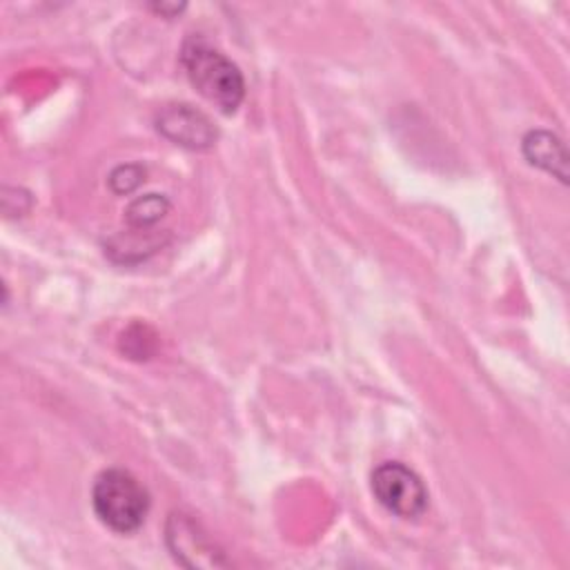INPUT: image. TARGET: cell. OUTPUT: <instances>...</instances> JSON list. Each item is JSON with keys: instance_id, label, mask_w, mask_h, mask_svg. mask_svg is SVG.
Here are the masks:
<instances>
[{"instance_id": "9c48e42d", "label": "cell", "mask_w": 570, "mask_h": 570, "mask_svg": "<svg viewBox=\"0 0 570 570\" xmlns=\"http://www.w3.org/2000/svg\"><path fill=\"white\" fill-rule=\"evenodd\" d=\"M151 9L156 11V13H163V16H167V18H171L174 13H178V11H183L185 9V4H151Z\"/></svg>"}, {"instance_id": "5b68a950", "label": "cell", "mask_w": 570, "mask_h": 570, "mask_svg": "<svg viewBox=\"0 0 570 570\" xmlns=\"http://www.w3.org/2000/svg\"><path fill=\"white\" fill-rule=\"evenodd\" d=\"M523 156L530 165L557 176L561 183H566L568 178V151L566 145L559 136L543 131V129H534L530 134H525L523 142H521Z\"/></svg>"}, {"instance_id": "52a82bcc", "label": "cell", "mask_w": 570, "mask_h": 570, "mask_svg": "<svg viewBox=\"0 0 570 570\" xmlns=\"http://www.w3.org/2000/svg\"><path fill=\"white\" fill-rule=\"evenodd\" d=\"M167 209H169V200L165 196L147 194L129 203V207L125 209V220L129 223L131 229L142 232L156 225L167 214Z\"/></svg>"}, {"instance_id": "8992f818", "label": "cell", "mask_w": 570, "mask_h": 570, "mask_svg": "<svg viewBox=\"0 0 570 570\" xmlns=\"http://www.w3.org/2000/svg\"><path fill=\"white\" fill-rule=\"evenodd\" d=\"M167 541L178 561H183L185 554H191V566H218L205 534H200L196 530V523L185 519L183 514H171L167 525Z\"/></svg>"}, {"instance_id": "ba28073f", "label": "cell", "mask_w": 570, "mask_h": 570, "mask_svg": "<svg viewBox=\"0 0 570 570\" xmlns=\"http://www.w3.org/2000/svg\"><path fill=\"white\" fill-rule=\"evenodd\" d=\"M145 180V167L120 165L109 174V187L114 194H129Z\"/></svg>"}, {"instance_id": "277c9868", "label": "cell", "mask_w": 570, "mask_h": 570, "mask_svg": "<svg viewBox=\"0 0 570 570\" xmlns=\"http://www.w3.org/2000/svg\"><path fill=\"white\" fill-rule=\"evenodd\" d=\"M156 129L187 149H207L216 142V129L209 118L189 105L163 107L156 114Z\"/></svg>"}, {"instance_id": "3957f363", "label": "cell", "mask_w": 570, "mask_h": 570, "mask_svg": "<svg viewBox=\"0 0 570 570\" xmlns=\"http://www.w3.org/2000/svg\"><path fill=\"white\" fill-rule=\"evenodd\" d=\"M372 494L392 514L419 519L428 510V490L421 476L401 461H385L372 472Z\"/></svg>"}, {"instance_id": "7a4b0ae2", "label": "cell", "mask_w": 570, "mask_h": 570, "mask_svg": "<svg viewBox=\"0 0 570 570\" xmlns=\"http://www.w3.org/2000/svg\"><path fill=\"white\" fill-rule=\"evenodd\" d=\"M96 517L118 534L136 532L149 512V492L122 468L102 470L91 488Z\"/></svg>"}, {"instance_id": "6da1fadb", "label": "cell", "mask_w": 570, "mask_h": 570, "mask_svg": "<svg viewBox=\"0 0 570 570\" xmlns=\"http://www.w3.org/2000/svg\"><path fill=\"white\" fill-rule=\"evenodd\" d=\"M180 62L194 89L223 114H234L240 107L245 98L243 73L203 36H189L183 42Z\"/></svg>"}]
</instances>
